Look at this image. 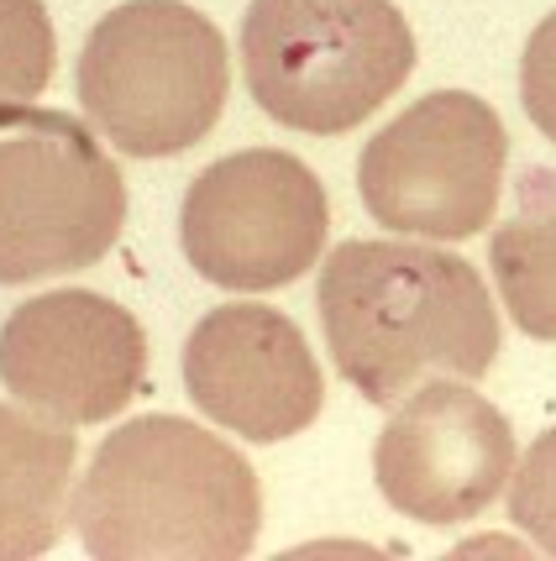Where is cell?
Here are the masks:
<instances>
[{"instance_id":"obj_1","label":"cell","mask_w":556,"mask_h":561,"mask_svg":"<svg viewBox=\"0 0 556 561\" xmlns=\"http://www.w3.org/2000/svg\"><path fill=\"white\" fill-rule=\"evenodd\" d=\"M315 310L337 373L367 404H399L425 378H484L499 310L484 273L420 242H341L320 263Z\"/></svg>"},{"instance_id":"obj_15","label":"cell","mask_w":556,"mask_h":561,"mask_svg":"<svg viewBox=\"0 0 556 561\" xmlns=\"http://www.w3.org/2000/svg\"><path fill=\"white\" fill-rule=\"evenodd\" d=\"M520 105L531 126L556 142V11L531 32L525 58H520Z\"/></svg>"},{"instance_id":"obj_9","label":"cell","mask_w":556,"mask_h":561,"mask_svg":"<svg viewBox=\"0 0 556 561\" xmlns=\"http://www.w3.org/2000/svg\"><path fill=\"white\" fill-rule=\"evenodd\" d=\"M514 472V431L484 393L435 378L410 389L378 431L373 478L388 510L420 525H467Z\"/></svg>"},{"instance_id":"obj_10","label":"cell","mask_w":556,"mask_h":561,"mask_svg":"<svg viewBox=\"0 0 556 561\" xmlns=\"http://www.w3.org/2000/svg\"><path fill=\"white\" fill-rule=\"evenodd\" d=\"M184 389L205 415L242 440L299 436L320 404L326 378L305 331L268 305H220L184 342Z\"/></svg>"},{"instance_id":"obj_8","label":"cell","mask_w":556,"mask_h":561,"mask_svg":"<svg viewBox=\"0 0 556 561\" xmlns=\"http://www.w3.org/2000/svg\"><path fill=\"white\" fill-rule=\"evenodd\" d=\"M147 378V336L137 316L95 289H53L16 305L0 325L5 393L58 420L100 425L122 415Z\"/></svg>"},{"instance_id":"obj_7","label":"cell","mask_w":556,"mask_h":561,"mask_svg":"<svg viewBox=\"0 0 556 561\" xmlns=\"http://www.w3.org/2000/svg\"><path fill=\"white\" fill-rule=\"evenodd\" d=\"M331 231L326 184L279 147L231 152L194 179L179 210V242L205 284L237 294L284 289L320 263Z\"/></svg>"},{"instance_id":"obj_13","label":"cell","mask_w":556,"mask_h":561,"mask_svg":"<svg viewBox=\"0 0 556 561\" xmlns=\"http://www.w3.org/2000/svg\"><path fill=\"white\" fill-rule=\"evenodd\" d=\"M58 37L43 0H0V126L26 122L32 100L48 90Z\"/></svg>"},{"instance_id":"obj_2","label":"cell","mask_w":556,"mask_h":561,"mask_svg":"<svg viewBox=\"0 0 556 561\" xmlns=\"http://www.w3.org/2000/svg\"><path fill=\"white\" fill-rule=\"evenodd\" d=\"M258 525L252 462L179 415L111 431L73 493V530L100 561H237L258 546Z\"/></svg>"},{"instance_id":"obj_12","label":"cell","mask_w":556,"mask_h":561,"mask_svg":"<svg viewBox=\"0 0 556 561\" xmlns=\"http://www.w3.org/2000/svg\"><path fill=\"white\" fill-rule=\"evenodd\" d=\"M488 263L509 320L535 342H556V169L520 173L514 210L488 237Z\"/></svg>"},{"instance_id":"obj_5","label":"cell","mask_w":556,"mask_h":561,"mask_svg":"<svg viewBox=\"0 0 556 561\" xmlns=\"http://www.w3.org/2000/svg\"><path fill=\"white\" fill-rule=\"evenodd\" d=\"M126 226V184L95 131L64 111H26L0 137V284L95 268Z\"/></svg>"},{"instance_id":"obj_14","label":"cell","mask_w":556,"mask_h":561,"mask_svg":"<svg viewBox=\"0 0 556 561\" xmlns=\"http://www.w3.org/2000/svg\"><path fill=\"white\" fill-rule=\"evenodd\" d=\"M509 519L556 557V431H546L509 472Z\"/></svg>"},{"instance_id":"obj_3","label":"cell","mask_w":556,"mask_h":561,"mask_svg":"<svg viewBox=\"0 0 556 561\" xmlns=\"http://www.w3.org/2000/svg\"><path fill=\"white\" fill-rule=\"evenodd\" d=\"M242 73L258 111L305 137H341L415 73V32L394 0H252Z\"/></svg>"},{"instance_id":"obj_6","label":"cell","mask_w":556,"mask_h":561,"mask_svg":"<svg viewBox=\"0 0 556 561\" xmlns=\"http://www.w3.org/2000/svg\"><path fill=\"white\" fill-rule=\"evenodd\" d=\"M504 158L509 137L488 100L435 90L363 147L358 190L367 216L399 237L467 242L499 210Z\"/></svg>"},{"instance_id":"obj_11","label":"cell","mask_w":556,"mask_h":561,"mask_svg":"<svg viewBox=\"0 0 556 561\" xmlns=\"http://www.w3.org/2000/svg\"><path fill=\"white\" fill-rule=\"evenodd\" d=\"M79 440L26 404H0V561L43 557L69 525Z\"/></svg>"},{"instance_id":"obj_4","label":"cell","mask_w":556,"mask_h":561,"mask_svg":"<svg viewBox=\"0 0 556 561\" xmlns=\"http://www.w3.org/2000/svg\"><path fill=\"white\" fill-rule=\"evenodd\" d=\"M79 105L126 158H173L226 111L231 58L211 16L184 0H126L79 53Z\"/></svg>"}]
</instances>
